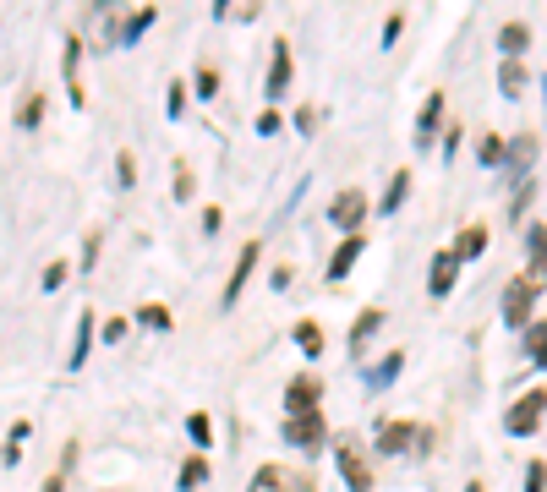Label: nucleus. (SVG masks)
I'll list each match as a JSON object with an SVG mask.
<instances>
[{
	"instance_id": "f257e3e1",
	"label": "nucleus",
	"mask_w": 547,
	"mask_h": 492,
	"mask_svg": "<svg viewBox=\"0 0 547 492\" xmlns=\"http://www.w3.org/2000/svg\"><path fill=\"white\" fill-rule=\"evenodd\" d=\"M362 219H367V197L356 192V186H351V192H334V203H329V225H340L345 236H356V225H362Z\"/></svg>"
},
{
	"instance_id": "f03ea898",
	"label": "nucleus",
	"mask_w": 547,
	"mask_h": 492,
	"mask_svg": "<svg viewBox=\"0 0 547 492\" xmlns=\"http://www.w3.org/2000/svg\"><path fill=\"white\" fill-rule=\"evenodd\" d=\"M542 410H547V394H542V389H531V394H526V400H520V405H509L504 427L515 432V438H526V432H531V427H537V421H542Z\"/></svg>"
},
{
	"instance_id": "7ed1b4c3",
	"label": "nucleus",
	"mask_w": 547,
	"mask_h": 492,
	"mask_svg": "<svg viewBox=\"0 0 547 492\" xmlns=\"http://www.w3.org/2000/svg\"><path fill=\"white\" fill-rule=\"evenodd\" d=\"M531 301H537V279H515V285L504 290V323L509 328H526Z\"/></svg>"
},
{
	"instance_id": "20e7f679",
	"label": "nucleus",
	"mask_w": 547,
	"mask_h": 492,
	"mask_svg": "<svg viewBox=\"0 0 547 492\" xmlns=\"http://www.w3.org/2000/svg\"><path fill=\"white\" fill-rule=\"evenodd\" d=\"M252 492H307V476H296L290 465H263L252 476Z\"/></svg>"
},
{
	"instance_id": "39448f33",
	"label": "nucleus",
	"mask_w": 547,
	"mask_h": 492,
	"mask_svg": "<svg viewBox=\"0 0 547 492\" xmlns=\"http://www.w3.org/2000/svg\"><path fill=\"white\" fill-rule=\"evenodd\" d=\"M318 394H323V383L312 378V372H301V378H290V389H285V405H290V416H312V410H318Z\"/></svg>"
},
{
	"instance_id": "423d86ee",
	"label": "nucleus",
	"mask_w": 547,
	"mask_h": 492,
	"mask_svg": "<svg viewBox=\"0 0 547 492\" xmlns=\"http://www.w3.org/2000/svg\"><path fill=\"white\" fill-rule=\"evenodd\" d=\"M252 268H258V241H247V246H241L236 268H230V285H225V307H236V301H241V290H247Z\"/></svg>"
},
{
	"instance_id": "0eeeda50",
	"label": "nucleus",
	"mask_w": 547,
	"mask_h": 492,
	"mask_svg": "<svg viewBox=\"0 0 547 492\" xmlns=\"http://www.w3.org/2000/svg\"><path fill=\"white\" fill-rule=\"evenodd\" d=\"M285 438L296 443V449H318L323 443V416L312 410V416H290L285 421Z\"/></svg>"
},
{
	"instance_id": "6e6552de",
	"label": "nucleus",
	"mask_w": 547,
	"mask_h": 492,
	"mask_svg": "<svg viewBox=\"0 0 547 492\" xmlns=\"http://www.w3.org/2000/svg\"><path fill=\"white\" fill-rule=\"evenodd\" d=\"M444 121V93H427L422 115H416V148H433V132Z\"/></svg>"
},
{
	"instance_id": "1a4fd4ad",
	"label": "nucleus",
	"mask_w": 547,
	"mask_h": 492,
	"mask_svg": "<svg viewBox=\"0 0 547 492\" xmlns=\"http://www.w3.org/2000/svg\"><path fill=\"white\" fill-rule=\"evenodd\" d=\"M455 268H460L455 252H438L433 257V274H427V290H433V296H449V290H455Z\"/></svg>"
},
{
	"instance_id": "9d476101",
	"label": "nucleus",
	"mask_w": 547,
	"mask_h": 492,
	"mask_svg": "<svg viewBox=\"0 0 547 492\" xmlns=\"http://www.w3.org/2000/svg\"><path fill=\"white\" fill-rule=\"evenodd\" d=\"M411 438H422V432H416L411 421H389V427L378 432V454H400V449H411Z\"/></svg>"
},
{
	"instance_id": "9b49d317",
	"label": "nucleus",
	"mask_w": 547,
	"mask_h": 492,
	"mask_svg": "<svg viewBox=\"0 0 547 492\" xmlns=\"http://www.w3.org/2000/svg\"><path fill=\"white\" fill-rule=\"evenodd\" d=\"M340 476L351 482V492H367V487H372L367 460H362V454H351V449H340Z\"/></svg>"
},
{
	"instance_id": "f8f14e48",
	"label": "nucleus",
	"mask_w": 547,
	"mask_h": 492,
	"mask_svg": "<svg viewBox=\"0 0 547 492\" xmlns=\"http://www.w3.org/2000/svg\"><path fill=\"white\" fill-rule=\"evenodd\" d=\"M290 88V44H274V66H269V99Z\"/></svg>"
},
{
	"instance_id": "ddd939ff",
	"label": "nucleus",
	"mask_w": 547,
	"mask_h": 492,
	"mask_svg": "<svg viewBox=\"0 0 547 492\" xmlns=\"http://www.w3.org/2000/svg\"><path fill=\"white\" fill-rule=\"evenodd\" d=\"M498 44H504V55H509V61H515V55H520V50H526V44H531V28H526V22H504V33H498Z\"/></svg>"
},
{
	"instance_id": "4468645a",
	"label": "nucleus",
	"mask_w": 547,
	"mask_h": 492,
	"mask_svg": "<svg viewBox=\"0 0 547 492\" xmlns=\"http://www.w3.org/2000/svg\"><path fill=\"white\" fill-rule=\"evenodd\" d=\"M356 257H362V236H351V241L340 246V252H334L329 274H334V279H345V274H351V268H356Z\"/></svg>"
},
{
	"instance_id": "2eb2a0df",
	"label": "nucleus",
	"mask_w": 547,
	"mask_h": 492,
	"mask_svg": "<svg viewBox=\"0 0 547 492\" xmlns=\"http://www.w3.org/2000/svg\"><path fill=\"white\" fill-rule=\"evenodd\" d=\"M378 323H383V312H362V323L351 328V356H362V345L378 334Z\"/></svg>"
},
{
	"instance_id": "dca6fc26",
	"label": "nucleus",
	"mask_w": 547,
	"mask_h": 492,
	"mask_svg": "<svg viewBox=\"0 0 547 492\" xmlns=\"http://www.w3.org/2000/svg\"><path fill=\"white\" fill-rule=\"evenodd\" d=\"M526 356L537 361V367H547V323H531L526 328Z\"/></svg>"
},
{
	"instance_id": "f3484780",
	"label": "nucleus",
	"mask_w": 547,
	"mask_h": 492,
	"mask_svg": "<svg viewBox=\"0 0 547 492\" xmlns=\"http://www.w3.org/2000/svg\"><path fill=\"white\" fill-rule=\"evenodd\" d=\"M498 88H504V99H520V88H526V72H520V61H504V72H498Z\"/></svg>"
},
{
	"instance_id": "a211bd4d",
	"label": "nucleus",
	"mask_w": 547,
	"mask_h": 492,
	"mask_svg": "<svg viewBox=\"0 0 547 492\" xmlns=\"http://www.w3.org/2000/svg\"><path fill=\"white\" fill-rule=\"evenodd\" d=\"M405 192H411V170H400V175L389 181V192H383V214H394V208L405 203Z\"/></svg>"
},
{
	"instance_id": "6ab92c4d",
	"label": "nucleus",
	"mask_w": 547,
	"mask_h": 492,
	"mask_svg": "<svg viewBox=\"0 0 547 492\" xmlns=\"http://www.w3.org/2000/svg\"><path fill=\"white\" fill-rule=\"evenodd\" d=\"M88 345H93V318L83 312V323H77V345H72V372L88 361Z\"/></svg>"
},
{
	"instance_id": "aec40b11",
	"label": "nucleus",
	"mask_w": 547,
	"mask_h": 492,
	"mask_svg": "<svg viewBox=\"0 0 547 492\" xmlns=\"http://www.w3.org/2000/svg\"><path fill=\"white\" fill-rule=\"evenodd\" d=\"M482 246H487V230H482V225H471V230H465V236L455 241V257H476Z\"/></svg>"
},
{
	"instance_id": "412c9836",
	"label": "nucleus",
	"mask_w": 547,
	"mask_h": 492,
	"mask_svg": "<svg viewBox=\"0 0 547 492\" xmlns=\"http://www.w3.org/2000/svg\"><path fill=\"white\" fill-rule=\"evenodd\" d=\"M296 345L307 350V356H318V350H323V328L318 323H296Z\"/></svg>"
},
{
	"instance_id": "4be33fe9",
	"label": "nucleus",
	"mask_w": 547,
	"mask_h": 492,
	"mask_svg": "<svg viewBox=\"0 0 547 492\" xmlns=\"http://www.w3.org/2000/svg\"><path fill=\"white\" fill-rule=\"evenodd\" d=\"M39 115H44V99H39V93H28V99H22V110H17V126H28V132H33V126H39Z\"/></svg>"
},
{
	"instance_id": "5701e85b",
	"label": "nucleus",
	"mask_w": 547,
	"mask_h": 492,
	"mask_svg": "<svg viewBox=\"0 0 547 492\" xmlns=\"http://www.w3.org/2000/svg\"><path fill=\"white\" fill-rule=\"evenodd\" d=\"M400 367H405V361H400V350H394V356H389V361H383V367H372V372H367V383H372V389H378V383H389V378H400Z\"/></svg>"
},
{
	"instance_id": "b1692460",
	"label": "nucleus",
	"mask_w": 547,
	"mask_h": 492,
	"mask_svg": "<svg viewBox=\"0 0 547 492\" xmlns=\"http://www.w3.org/2000/svg\"><path fill=\"white\" fill-rule=\"evenodd\" d=\"M197 93H203V99H214V93H219V77H214V66H197Z\"/></svg>"
},
{
	"instance_id": "393cba45",
	"label": "nucleus",
	"mask_w": 547,
	"mask_h": 492,
	"mask_svg": "<svg viewBox=\"0 0 547 492\" xmlns=\"http://www.w3.org/2000/svg\"><path fill=\"white\" fill-rule=\"evenodd\" d=\"M203 476H208L203 460H186V465H181V487H203Z\"/></svg>"
},
{
	"instance_id": "a878e982",
	"label": "nucleus",
	"mask_w": 547,
	"mask_h": 492,
	"mask_svg": "<svg viewBox=\"0 0 547 492\" xmlns=\"http://www.w3.org/2000/svg\"><path fill=\"white\" fill-rule=\"evenodd\" d=\"M148 22H154V11H137V17L126 22V44H132V39H143V33H148Z\"/></svg>"
},
{
	"instance_id": "bb28decb",
	"label": "nucleus",
	"mask_w": 547,
	"mask_h": 492,
	"mask_svg": "<svg viewBox=\"0 0 547 492\" xmlns=\"http://www.w3.org/2000/svg\"><path fill=\"white\" fill-rule=\"evenodd\" d=\"M143 323H148V328H170V312L159 307V301H148V307H143Z\"/></svg>"
},
{
	"instance_id": "cd10ccee",
	"label": "nucleus",
	"mask_w": 547,
	"mask_h": 492,
	"mask_svg": "<svg viewBox=\"0 0 547 492\" xmlns=\"http://www.w3.org/2000/svg\"><path fill=\"white\" fill-rule=\"evenodd\" d=\"M186 432H192V438L203 443V449H208V438H214V427H208V416H192V421H186Z\"/></svg>"
},
{
	"instance_id": "c85d7f7f",
	"label": "nucleus",
	"mask_w": 547,
	"mask_h": 492,
	"mask_svg": "<svg viewBox=\"0 0 547 492\" xmlns=\"http://www.w3.org/2000/svg\"><path fill=\"white\" fill-rule=\"evenodd\" d=\"M504 159V137H482V164H498Z\"/></svg>"
},
{
	"instance_id": "c756f323",
	"label": "nucleus",
	"mask_w": 547,
	"mask_h": 492,
	"mask_svg": "<svg viewBox=\"0 0 547 492\" xmlns=\"http://www.w3.org/2000/svg\"><path fill=\"white\" fill-rule=\"evenodd\" d=\"M115 164H121V181L132 186V181H137V164H132V154H121V159H115Z\"/></svg>"
},
{
	"instance_id": "7c9ffc66",
	"label": "nucleus",
	"mask_w": 547,
	"mask_h": 492,
	"mask_svg": "<svg viewBox=\"0 0 547 492\" xmlns=\"http://www.w3.org/2000/svg\"><path fill=\"white\" fill-rule=\"evenodd\" d=\"M181 110H186V88L176 82V88H170V115H181Z\"/></svg>"
},
{
	"instance_id": "2f4dec72",
	"label": "nucleus",
	"mask_w": 547,
	"mask_h": 492,
	"mask_svg": "<svg viewBox=\"0 0 547 492\" xmlns=\"http://www.w3.org/2000/svg\"><path fill=\"white\" fill-rule=\"evenodd\" d=\"M542 476H547L542 465H531V471H526V492H542Z\"/></svg>"
},
{
	"instance_id": "473e14b6",
	"label": "nucleus",
	"mask_w": 547,
	"mask_h": 492,
	"mask_svg": "<svg viewBox=\"0 0 547 492\" xmlns=\"http://www.w3.org/2000/svg\"><path fill=\"white\" fill-rule=\"evenodd\" d=\"M531 246H537V257L547 263V230H537V236H531Z\"/></svg>"
},
{
	"instance_id": "72a5a7b5",
	"label": "nucleus",
	"mask_w": 547,
	"mask_h": 492,
	"mask_svg": "<svg viewBox=\"0 0 547 492\" xmlns=\"http://www.w3.org/2000/svg\"><path fill=\"white\" fill-rule=\"evenodd\" d=\"M44 492H61V476H55V482H44Z\"/></svg>"
},
{
	"instance_id": "f704fd0d",
	"label": "nucleus",
	"mask_w": 547,
	"mask_h": 492,
	"mask_svg": "<svg viewBox=\"0 0 547 492\" xmlns=\"http://www.w3.org/2000/svg\"><path fill=\"white\" fill-rule=\"evenodd\" d=\"M465 492H482V482H471V487H465Z\"/></svg>"
},
{
	"instance_id": "c9c22d12",
	"label": "nucleus",
	"mask_w": 547,
	"mask_h": 492,
	"mask_svg": "<svg viewBox=\"0 0 547 492\" xmlns=\"http://www.w3.org/2000/svg\"><path fill=\"white\" fill-rule=\"evenodd\" d=\"M542 93H547V88H542Z\"/></svg>"
}]
</instances>
